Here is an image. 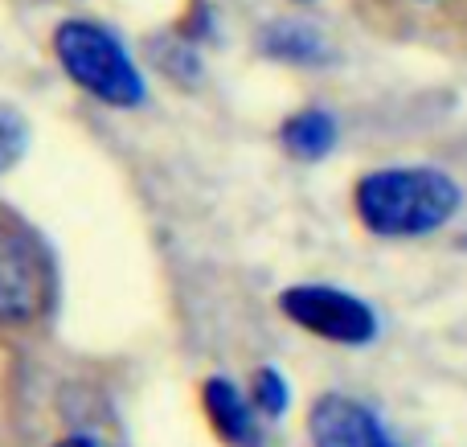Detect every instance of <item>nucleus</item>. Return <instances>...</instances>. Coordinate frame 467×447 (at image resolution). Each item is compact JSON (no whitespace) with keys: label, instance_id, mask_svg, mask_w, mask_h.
<instances>
[{"label":"nucleus","instance_id":"f257e3e1","mask_svg":"<svg viewBox=\"0 0 467 447\" xmlns=\"http://www.w3.org/2000/svg\"><path fill=\"white\" fill-rule=\"evenodd\" d=\"M460 210V185L439 169H378L357 185V213L381 238L431 234Z\"/></svg>","mask_w":467,"mask_h":447},{"label":"nucleus","instance_id":"f03ea898","mask_svg":"<svg viewBox=\"0 0 467 447\" xmlns=\"http://www.w3.org/2000/svg\"><path fill=\"white\" fill-rule=\"evenodd\" d=\"M57 62L66 66L74 82L82 90H90L95 99L111 107H136L144 99V78L131 66V57L123 54V46L107 29L90 21H66L54 33Z\"/></svg>","mask_w":467,"mask_h":447},{"label":"nucleus","instance_id":"7ed1b4c3","mask_svg":"<svg viewBox=\"0 0 467 447\" xmlns=\"http://www.w3.org/2000/svg\"><path fill=\"white\" fill-rule=\"evenodd\" d=\"M54 300V267L41 243L21 226L0 222V317L33 320Z\"/></svg>","mask_w":467,"mask_h":447},{"label":"nucleus","instance_id":"20e7f679","mask_svg":"<svg viewBox=\"0 0 467 447\" xmlns=\"http://www.w3.org/2000/svg\"><path fill=\"white\" fill-rule=\"evenodd\" d=\"M279 308L299 328H307L312 337H324L332 345H365L378 333L369 304L348 292H337V287H316V284L287 287L279 296Z\"/></svg>","mask_w":467,"mask_h":447},{"label":"nucleus","instance_id":"39448f33","mask_svg":"<svg viewBox=\"0 0 467 447\" xmlns=\"http://www.w3.org/2000/svg\"><path fill=\"white\" fill-rule=\"evenodd\" d=\"M312 443L316 447H381L386 435H381L378 419L353 399H340V394H324L312 407Z\"/></svg>","mask_w":467,"mask_h":447},{"label":"nucleus","instance_id":"423d86ee","mask_svg":"<svg viewBox=\"0 0 467 447\" xmlns=\"http://www.w3.org/2000/svg\"><path fill=\"white\" fill-rule=\"evenodd\" d=\"M205 411H210V423L218 427L222 440H230L234 447L254 443V419H250V407L230 382H222V378L205 382Z\"/></svg>","mask_w":467,"mask_h":447},{"label":"nucleus","instance_id":"0eeeda50","mask_svg":"<svg viewBox=\"0 0 467 447\" xmlns=\"http://www.w3.org/2000/svg\"><path fill=\"white\" fill-rule=\"evenodd\" d=\"M283 144H287V152L299 156V161H320V156L337 144V123H332L328 111L307 107V111L291 115V120L283 123Z\"/></svg>","mask_w":467,"mask_h":447},{"label":"nucleus","instance_id":"6e6552de","mask_svg":"<svg viewBox=\"0 0 467 447\" xmlns=\"http://www.w3.org/2000/svg\"><path fill=\"white\" fill-rule=\"evenodd\" d=\"M266 49L279 57H291V62H320L324 57V41L316 33L299 29V25H283L266 37Z\"/></svg>","mask_w":467,"mask_h":447},{"label":"nucleus","instance_id":"1a4fd4ad","mask_svg":"<svg viewBox=\"0 0 467 447\" xmlns=\"http://www.w3.org/2000/svg\"><path fill=\"white\" fill-rule=\"evenodd\" d=\"M25 140H29V131H25V120L16 115V107L0 103V172L21 161Z\"/></svg>","mask_w":467,"mask_h":447},{"label":"nucleus","instance_id":"9d476101","mask_svg":"<svg viewBox=\"0 0 467 447\" xmlns=\"http://www.w3.org/2000/svg\"><path fill=\"white\" fill-rule=\"evenodd\" d=\"M254 407H263L266 415H283V407H287V386H283V378L275 374V369H258Z\"/></svg>","mask_w":467,"mask_h":447},{"label":"nucleus","instance_id":"9b49d317","mask_svg":"<svg viewBox=\"0 0 467 447\" xmlns=\"http://www.w3.org/2000/svg\"><path fill=\"white\" fill-rule=\"evenodd\" d=\"M57 447H103L99 440H90V435H70V440H62Z\"/></svg>","mask_w":467,"mask_h":447},{"label":"nucleus","instance_id":"f8f14e48","mask_svg":"<svg viewBox=\"0 0 467 447\" xmlns=\"http://www.w3.org/2000/svg\"><path fill=\"white\" fill-rule=\"evenodd\" d=\"M381 447H394V443H389V440H386V443H381Z\"/></svg>","mask_w":467,"mask_h":447}]
</instances>
